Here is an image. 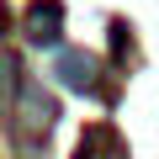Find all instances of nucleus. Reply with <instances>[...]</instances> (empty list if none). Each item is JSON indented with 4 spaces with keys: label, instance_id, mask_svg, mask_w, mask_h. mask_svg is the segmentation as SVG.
I'll return each mask as SVG.
<instances>
[{
    "label": "nucleus",
    "instance_id": "f03ea898",
    "mask_svg": "<svg viewBox=\"0 0 159 159\" xmlns=\"http://www.w3.org/2000/svg\"><path fill=\"white\" fill-rule=\"evenodd\" d=\"M58 74H64V85H74V90H96V64L85 53H64L58 58Z\"/></svg>",
    "mask_w": 159,
    "mask_h": 159
},
{
    "label": "nucleus",
    "instance_id": "7ed1b4c3",
    "mask_svg": "<svg viewBox=\"0 0 159 159\" xmlns=\"http://www.w3.org/2000/svg\"><path fill=\"white\" fill-rule=\"evenodd\" d=\"M27 37H32V43H58V6H53V0H48V6H32Z\"/></svg>",
    "mask_w": 159,
    "mask_h": 159
},
{
    "label": "nucleus",
    "instance_id": "f257e3e1",
    "mask_svg": "<svg viewBox=\"0 0 159 159\" xmlns=\"http://www.w3.org/2000/svg\"><path fill=\"white\" fill-rule=\"evenodd\" d=\"M11 111H16V127L27 138H37V133L53 127V101L43 96V85H32L21 74H11Z\"/></svg>",
    "mask_w": 159,
    "mask_h": 159
}]
</instances>
